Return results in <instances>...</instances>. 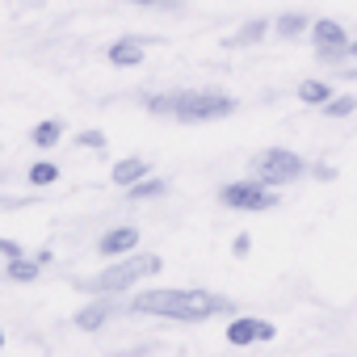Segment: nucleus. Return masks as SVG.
Returning a JSON list of instances; mask_svg holds the SVG:
<instances>
[{"mask_svg": "<svg viewBox=\"0 0 357 357\" xmlns=\"http://www.w3.org/2000/svg\"><path fill=\"white\" fill-rule=\"evenodd\" d=\"M227 307H231L227 298H219L211 290H194V286H164V290H143V294L130 298V311L164 315V319H176V324H198V319H211Z\"/></svg>", "mask_w": 357, "mask_h": 357, "instance_id": "obj_1", "label": "nucleus"}, {"mask_svg": "<svg viewBox=\"0 0 357 357\" xmlns=\"http://www.w3.org/2000/svg\"><path fill=\"white\" fill-rule=\"evenodd\" d=\"M151 114H168L176 122H215L227 118L236 109V101L227 93H211V89H185V93H172V97H151L147 101Z\"/></svg>", "mask_w": 357, "mask_h": 357, "instance_id": "obj_2", "label": "nucleus"}, {"mask_svg": "<svg viewBox=\"0 0 357 357\" xmlns=\"http://www.w3.org/2000/svg\"><path fill=\"white\" fill-rule=\"evenodd\" d=\"M151 273H160V257H126V261L101 269L97 278H89L84 286H89V290H109V294H118V290H130L135 282L151 278Z\"/></svg>", "mask_w": 357, "mask_h": 357, "instance_id": "obj_3", "label": "nucleus"}, {"mask_svg": "<svg viewBox=\"0 0 357 357\" xmlns=\"http://www.w3.org/2000/svg\"><path fill=\"white\" fill-rule=\"evenodd\" d=\"M252 172H257V181H265V185H290V181H298V176L307 172V164H303V155L298 151H290V147H269V151H261L257 160H252Z\"/></svg>", "mask_w": 357, "mask_h": 357, "instance_id": "obj_4", "label": "nucleus"}, {"mask_svg": "<svg viewBox=\"0 0 357 357\" xmlns=\"http://www.w3.org/2000/svg\"><path fill=\"white\" fill-rule=\"evenodd\" d=\"M219 202L231 211H273L278 206V190L265 181H231L219 190Z\"/></svg>", "mask_w": 357, "mask_h": 357, "instance_id": "obj_5", "label": "nucleus"}, {"mask_svg": "<svg viewBox=\"0 0 357 357\" xmlns=\"http://www.w3.org/2000/svg\"><path fill=\"white\" fill-rule=\"evenodd\" d=\"M311 43H315V55H319L324 63H336V59H344V55H349L344 26H340V22H332V17H324V22H315V26H311Z\"/></svg>", "mask_w": 357, "mask_h": 357, "instance_id": "obj_6", "label": "nucleus"}, {"mask_svg": "<svg viewBox=\"0 0 357 357\" xmlns=\"http://www.w3.org/2000/svg\"><path fill=\"white\" fill-rule=\"evenodd\" d=\"M227 340L231 344H257V340H273V324H265V319H231L227 324Z\"/></svg>", "mask_w": 357, "mask_h": 357, "instance_id": "obj_7", "label": "nucleus"}, {"mask_svg": "<svg viewBox=\"0 0 357 357\" xmlns=\"http://www.w3.org/2000/svg\"><path fill=\"white\" fill-rule=\"evenodd\" d=\"M135 244H139V227H114V231H105L101 236V257H126V252H135Z\"/></svg>", "mask_w": 357, "mask_h": 357, "instance_id": "obj_8", "label": "nucleus"}, {"mask_svg": "<svg viewBox=\"0 0 357 357\" xmlns=\"http://www.w3.org/2000/svg\"><path fill=\"white\" fill-rule=\"evenodd\" d=\"M143 38H118L114 47H109V63H118V68H135V63H143Z\"/></svg>", "mask_w": 357, "mask_h": 357, "instance_id": "obj_9", "label": "nucleus"}, {"mask_svg": "<svg viewBox=\"0 0 357 357\" xmlns=\"http://www.w3.org/2000/svg\"><path fill=\"white\" fill-rule=\"evenodd\" d=\"M143 172H147V164H143V155H135V160H122V164H114V185H122V190H130L135 181H143Z\"/></svg>", "mask_w": 357, "mask_h": 357, "instance_id": "obj_10", "label": "nucleus"}, {"mask_svg": "<svg viewBox=\"0 0 357 357\" xmlns=\"http://www.w3.org/2000/svg\"><path fill=\"white\" fill-rule=\"evenodd\" d=\"M114 311H118V307L101 298V303H93V307H84V311H76V328H84V332H93V328H101V324H105V319H109Z\"/></svg>", "mask_w": 357, "mask_h": 357, "instance_id": "obj_11", "label": "nucleus"}, {"mask_svg": "<svg viewBox=\"0 0 357 357\" xmlns=\"http://www.w3.org/2000/svg\"><path fill=\"white\" fill-rule=\"evenodd\" d=\"M38 269H43L38 257H9V278H13V282H34Z\"/></svg>", "mask_w": 357, "mask_h": 357, "instance_id": "obj_12", "label": "nucleus"}, {"mask_svg": "<svg viewBox=\"0 0 357 357\" xmlns=\"http://www.w3.org/2000/svg\"><path fill=\"white\" fill-rule=\"evenodd\" d=\"M332 97V84H324V80H303L298 84V101H307V105H324Z\"/></svg>", "mask_w": 357, "mask_h": 357, "instance_id": "obj_13", "label": "nucleus"}, {"mask_svg": "<svg viewBox=\"0 0 357 357\" xmlns=\"http://www.w3.org/2000/svg\"><path fill=\"white\" fill-rule=\"evenodd\" d=\"M307 30V17L303 13H286V17H278V34L282 38H298Z\"/></svg>", "mask_w": 357, "mask_h": 357, "instance_id": "obj_14", "label": "nucleus"}, {"mask_svg": "<svg viewBox=\"0 0 357 357\" xmlns=\"http://www.w3.org/2000/svg\"><path fill=\"white\" fill-rule=\"evenodd\" d=\"M324 109H328V118H349L357 109V97H328Z\"/></svg>", "mask_w": 357, "mask_h": 357, "instance_id": "obj_15", "label": "nucleus"}, {"mask_svg": "<svg viewBox=\"0 0 357 357\" xmlns=\"http://www.w3.org/2000/svg\"><path fill=\"white\" fill-rule=\"evenodd\" d=\"M265 30H269V26H265V22H252V26H244V30H240V34H231V38H227V43H231V47H248V43H257V38H261V34H265Z\"/></svg>", "mask_w": 357, "mask_h": 357, "instance_id": "obj_16", "label": "nucleus"}, {"mask_svg": "<svg viewBox=\"0 0 357 357\" xmlns=\"http://www.w3.org/2000/svg\"><path fill=\"white\" fill-rule=\"evenodd\" d=\"M59 135H63V126H59V122H38V126H34V143H38V147H51Z\"/></svg>", "mask_w": 357, "mask_h": 357, "instance_id": "obj_17", "label": "nucleus"}, {"mask_svg": "<svg viewBox=\"0 0 357 357\" xmlns=\"http://www.w3.org/2000/svg\"><path fill=\"white\" fill-rule=\"evenodd\" d=\"M55 176H59L55 164H34V168H30V185H51Z\"/></svg>", "mask_w": 357, "mask_h": 357, "instance_id": "obj_18", "label": "nucleus"}, {"mask_svg": "<svg viewBox=\"0 0 357 357\" xmlns=\"http://www.w3.org/2000/svg\"><path fill=\"white\" fill-rule=\"evenodd\" d=\"M164 190H168L164 181H135L130 185V198H160Z\"/></svg>", "mask_w": 357, "mask_h": 357, "instance_id": "obj_19", "label": "nucleus"}, {"mask_svg": "<svg viewBox=\"0 0 357 357\" xmlns=\"http://www.w3.org/2000/svg\"><path fill=\"white\" fill-rule=\"evenodd\" d=\"M76 143H80V147H97V151H101V147H105V135H101V130H84V135H76Z\"/></svg>", "mask_w": 357, "mask_h": 357, "instance_id": "obj_20", "label": "nucleus"}, {"mask_svg": "<svg viewBox=\"0 0 357 357\" xmlns=\"http://www.w3.org/2000/svg\"><path fill=\"white\" fill-rule=\"evenodd\" d=\"M130 5H151V9H176V0H130Z\"/></svg>", "mask_w": 357, "mask_h": 357, "instance_id": "obj_21", "label": "nucleus"}, {"mask_svg": "<svg viewBox=\"0 0 357 357\" xmlns=\"http://www.w3.org/2000/svg\"><path fill=\"white\" fill-rule=\"evenodd\" d=\"M231 248H236V257H248V248H252V240H248V236H236V244H231Z\"/></svg>", "mask_w": 357, "mask_h": 357, "instance_id": "obj_22", "label": "nucleus"}, {"mask_svg": "<svg viewBox=\"0 0 357 357\" xmlns=\"http://www.w3.org/2000/svg\"><path fill=\"white\" fill-rule=\"evenodd\" d=\"M349 55H353V59H357V43H353V47H349Z\"/></svg>", "mask_w": 357, "mask_h": 357, "instance_id": "obj_23", "label": "nucleus"}, {"mask_svg": "<svg viewBox=\"0 0 357 357\" xmlns=\"http://www.w3.org/2000/svg\"><path fill=\"white\" fill-rule=\"evenodd\" d=\"M0 344H5V332H0Z\"/></svg>", "mask_w": 357, "mask_h": 357, "instance_id": "obj_24", "label": "nucleus"}]
</instances>
